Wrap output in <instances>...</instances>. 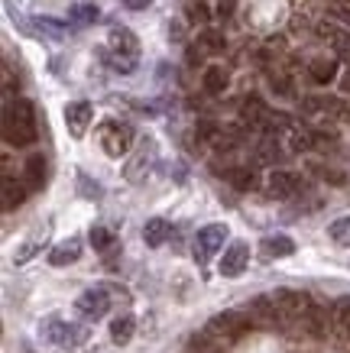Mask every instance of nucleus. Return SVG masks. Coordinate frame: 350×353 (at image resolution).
<instances>
[{
    "label": "nucleus",
    "instance_id": "obj_12",
    "mask_svg": "<svg viewBox=\"0 0 350 353\" xmlns=\"http://www.w3.org/2000/svg\"><path fill=\"white\" fill-rule=\"evenodd\" d=\"M302 110L308 117H340L344 114V104L338 97H328V94H308L302 101Z\"/></svg>",
    "mask_w": 350,
    "mask_h": 353
},
{
    "label": "nucleus",
    "instance_id": "obj_2",
    "mask_svg": "<svg viewBox=\"0 0 350 353\" xmlns=\"http://www.w3.org/2000/svg\"><path fill=\"white\" fill-rule=\"evenodd\" d=\"M253 327V314L250 311H221L208 321V334L217 341H237Z\"/></svg>",
    "mask_w": 350,
    "mask_h": 353
},
{
    "label": "nucleus",
    "instance_id": "obj_20",
    "mask_svg": "<svg viewBox=\"0 0 350 353\" xmlns=\"http://www.w3.org/2000/svg\"><path fill=\"white\" fill-rule=\"evenodd\" d=\"M110 52H124V55H139V43L137 36L127 26H114L110 30Z\"/></svg>",
    "mask_w": 350,
    "mask_h": 353
},
{
    "label": "nucleus",
    "instance_id": "obj_26",
    "mask_svg": "<svg viewBox=\"0 0 350 353\" xmlns=\"http://www.w3.org/2000/svg\"><path fill=\"white\" fill-rule=\"evenodd\" d=\"M23 175H26V188H30V192L43 188V182H46V159L39 156V152L26 159V172H23Z\"/></svg>",
    "mask_w": 350,
    "mask_h": 353
},
{
    "label": "nucleus",
    "instance_id": "obj_30",
    "mask_svg": "<svg viewBox=\"0 0 350 353\" xmlns=\"http://www.w3.org/2000/svg\"><path fill=\"white\" fill-rule=\"evenodd\" d=\"M88 240H91V246H95L97 253H110L117 246L114 234L107 230V227H91V234H88Z\"/></svg>",
    "mask_w": 350,
    "mask_h": 353
},
{
    "label": "nucleus",
    "instance_id": "obj_19",
    "mask_svg": "<svg viewBox=\"0 0 350 353\" xmlns=\"http://www.w3.org/2000/svg\"><path fill=\"white\" fill-rule=\"evenodd\" d=\"M0 204H3V211H17L23 201H26V188H23V182H17V179H10V175H3V188H0Z\"/></svg>",
    "mask_w": 350,
    "mask_h": 353
},
{
    "label": "nucleus",
    "instance_id": "obj_42",
    "mask_svg": "<svg viewBox=\"0 0 350 353\" xmlns=\"http://www.w3.org/2000/svg\"><path fill=\"white\" fill-rule=\"evenodd\" d=\"M340 117H344V120H350V104H347V108H344V114H340Z\"/></svg>",
    "mask_w": 350,
    "mask_h": 353
},
{
    "label": "nucleus",
    "instance_id": "obj_15",
    "mask_svg": "<svg viewBox=\"0 0 350 353\" xmlns=\"http://www.w3.org/2000/svg\"><path fill=\"white\" fill-rule=\"evenodd\" d=\"M308 334L311 337H328L331 331H334V314H331V308H321V305H315V308L308 311Z\"/></svg>",
    "mask_w": 350,
    "mask_h": 353
},
{
    "label": "nucleus",
    "instance_id": "obj_38",
    "mask_svg": "<svg viewBox=\"0 0 350 353\" xmlns=\"http://www.w3.org/2000/svg\"><path fill=\"white\" fill-rule=\"evenodd\" d=\"M188 17L195 23H208V17H211V13H208V7H204V3H191V7H188Z\"/></svg>",
    "mask_w": 350,
    "mask_h": 353
},
{
    "label": "nucleus",
    "instance_id": "obj_10",
    "mask_svg": "<svg viewBox=\"0 0 350 353\" xmlns=\"http://www.w3.org/2000/svg\"><path fill=\"white\" fill-rule=\"evenodd\" d=\"M91 120H95V108L88 104V101H72L68 108H65V127L72 133L75 139H81L91 127Z\"/></svg>",
    "mask_w": 350,
    "mask_h": 353
},
{
    "label": "nucleus",
    "instance_id": "obj_29",
    "mask_svg": "<svg viewBox=\"0 0 350 353\" xmlns=\"http://www.w3.org/2000/svg\"><path fill=\"white\" fill-rule=\"evenodd\" d=\"M224 46H227V39H224L221 30H204L202 36H198V52L217 55V52H224Z\"/></svg>",
    "mask_w": 350,
    "mask_h": 353
},
{
    "label": "nucleus",
    "instance_id": "obj_25",
    "mask_svg": "<svg viewBox=\"0 0 350 353\" xmlns=\"http://www.w3.org/2000/svg\"><path fill=\"white\" fill-rule=\"evenodd\" d=\"M263 253H266V256H273V259L292 256V253H295V243H292V236H286V234L266 236V240H263Z\"/></svg>",
    "mask_w": 350,
    "mask_h": 353
},
{
    "label": "nucleus",
    "instance_id": "obj_1",
    "mask_svg": "<svg viewBox=\"0 0 350 353\" xmlns=\"http://www.w3.org/2000/svg\"><path fill=\"white\" fill-rule=\"evenodd\" d=\"M39 137V127H36V108L32 101H7L3 104V139L10 146H32Z\"/></svg>",
    "mask_w": 350,
    "mask_h": 353
},
{
    "label": "nucleus",
    "instance_id": "obj_22",
    "mask_svg": "<svg viewBox=\"0 0 350 353\" xmlns=\"http://www.w3.org/2000/svg\"><path fill=\"white\" fill-rule=\"evenodd\" d=\"M46 236H49V224H46V227H36L30 240H26V243H23L20 250H17V256H13V263H17V266H23V263H30V259L36 256V253H39V246L46 243Z\"/></svg>",
    "mask_w": 350,
    "mask_h": 353
},
{
    "label": "nucleus",
    "instance_id": "obj_35",
    "mask_svg": "<svg viewBox=\"0 0 350 353\" xmlns=\"http://www.w3.org/2000/svg\"><path fill=\"white\" fill-rule=\"evenodd\" d=\"M338 146V137L331 130H315V150H334Z\"/></svg>",
    "mask_w": 350,
    "mask_h": 353
},
{
    "label": "nucleus",
    "instance_id": "obj_31",
    "mask_svg": "<svg viewBox=\"0 0 350 353\" xmlns=\"http://www.w3.org/2000/svg\"><path fill=\"white\" fill-rule=\"evenodd\" d=\"M311 172L318 175L321 182H331V185H344V182H347V175H344V172L334 169V165H324V162H315V165H311Z\"/></svg>",
    "mask_w": 350,
    "mask_h": 353
},
{
    "label": "nucleus",
    "instance_id": "obj_6",
    "mask_svg": "<svg viewBox=\"0 0 350 353\" xmlns=\"http://www.w3.org/2000/svg\"><path fill=\"white\" fill-rule=\"evenodd\" d=\"M110 295H107L101 285H95V289H85L78 299H75V311L85 318V321H97V318H104L107 311H110Z\"/></svg>",
    "mask_w": 350,
    "mask_h": 353
},
{
    "label": "nucleus",
    "instance_id": "obj_24",
    "mask_svg": "<svg viewBox=\"0 0 350 353\" xmlns=\"http://www.w3.org/2000/svg\"><path fill=\"white\" fill-rule=\"evenodd\" d=\"M133 331H137V318H133V314H117L114 321H110V341L120 343V347L130 343Z\"/></svg>",
    "mask_w": 350,
    "mask_h": 353
},
{
    "label": "nucleus",
    "instance_id": "obj_37",
    "mask_svg": "<svg viewBox=\"0 0 350 353\" xmlns=\"http://www.w3.org/2000/svg\"><path fill=\"white\" fill-rule=\"evenodd\" d=\"M101 289L110 295V299H120V301H130V289H124V285H117V282H97Z\"/></svg>",
    "mask_w": 350,
    "mask_h": 353
},
{
    "label": "nucleus",
    "instance_id": "obj_9",
    "mask_svg": "<svg viewBox=\"0 0 350 353\" xmlns=\"http://www.w3.org/2000/svg\"><path fill=\"white\" fill-rule=\"evenodd\" d=\"M298 188H302V179H298L295 172L273 169V172H269V179H266V194H269V198H279V201L295 198Z\"/></svg>",
    "mask_w": 350,
    "mask_h": 353
},
{
    "label": "nucleus",
    "instance_id": "obj_40",
    "mask_svg": "<svg viewBox=\"0 0 350 353\" xmlns=\"http://www.w3.org/2000/svg\"><path fill=\"white\" fill-rule=\"evenodd\" d=\"M124 3H127L130 10H146V7L153 3V0H124Z\"/></svg>",
    "mask_w": 350,
    "mask_h": 353
},
{
    "label": "nucleus",
    "instance_id": "obj_41",
    "mask_svg": "<svg viewBox=\"0 0 350 353\" xmlns=\"http://www.w3.org/2000/svg\"><path fill=\"white\" fill-rule=\"evenodd\" d=\"M340 91H344V94H350V68L340 75Z\"/></svg>",
    "mask_w": 350,
    "mask_h": 353
},
{
    "label": "nucleus",
    "instance_id": "obj_11",
    "mask_svg": "<svg viewBox=\"0 0 350 353\" xmlns=\"http://www.w3.org/2000/svg\"><path fill=\"white\" fill-rule=\"evenodd\" d=\"M318 36L334 46V52H338L340 59H347L350 62V26H340L338 20H321L318 23Z\"/></svg>",
    "mask_w": 350,
    "mask_h": 353
},
{
    "label": "nucleus",
    "instance_id": "obj_3",
    "mask_svg": "<svg viewBox=\"0 0 350 353\" xmlns=\"http://www.w3.org/2000/svg\"><path fill=\"white\" fill-rule=\"evenodd\" d=\"M46 337L55 343V347H62V350H78L81 343H88L91 331H88V324H75V321H52L46 324Z\"/></svg>",
    "mask_w": 350,
    "mask_h": 353
},
{
    "label": "nucleus",
    "instance_id": "obj_16",
    "mask_svg": "<svg viewBox=\"0 0 350 353\" xmlns=\"http://www.w3.org/2000/svg\"><path fill=\"white\" fill-rule=\"evenodd\" d=\"M224 175H227V182H231L237 192H253V188H260V175H256V169H250V165H231Z\"/></svg>",
    "mask_w": 350,
    "mask_h": 353
},
{
    "label": "nucleus",
    "instance_id": "obj_39",
    "mask_svg": "<svg viewBox=\"0 0 350 353\" xmlns=\"http://www.w3.org/2000/svg\"><path fill=\"white\" fill-rule=\"evenodd\" d=\"M233 10H237V0H217V17L221 20H231Z\"/></svg>",
    "mask_w": 350,
    "mask_h": 353
},
{
    "label": "nucleus",
    "instance_id": "obj_43",
    "mask_svg": "<svg viewBox=\"0 0 350 353\" xmlns=\"http://www.w3.org/2000/svg\"><path fill=\"white\" fill-rule=\"evenodd\" d=\"M344 3H347V7H350V0H344Z\"/></svg>",
    "mask_w": 350,
    "mask_h": 353
},
{
    "label": "nucleus",
    "instance_id": "obj_34",
    "mask_svg": "<svg viewBox=\"0 0 350 353\" xmlns=\"http://www.w3.org/2000/svg\"><path fill=\"white\" fill-rule=\"evenodd\" d=\"M72 20L78 23V26L95 23L97 20V7H95V3H75V7H72Z\"/></svg>",
    "mask_w": 350,
    "mask_h": 353
},
{
    "label": "nucleus",
    "instance_id": "obj_36",
    "mask_svg": "<svg viewBox=\"0 0 350 353\" xmlns=\"http://www.w3.org/2000/svg\"><path fill=\"white\" fill-rule=\"evenodd\" d=\"M269 85H273V91H276L279 97H295V88H292V81H289V78L273 75V81H269Z\"/></svg>",
    "mask_w": 350,
    "mask_h": 353
},
{
    "label": "nucleus",
    "instance_id": "obj_27",
    "mask_svg": "<svg viewBox=\"0 0 350 353\" xmlns=\"http://www.w3.org/2000/svg\"><path fill=\"white\" fill-rule=\"evenodd\" d=\"M149 159H153V146H146V143H143V146H139V152L133 156V162L127 165V179H130V182H139V179H143V172L149 169Z\"/></svg>",
    "mask_w": 350,
    "mask_h": 353
},
{
    "label": "nucleus",
    "instance_id": "obj_23",
    "mask_svg": "<svg viewBox=\"0 0 350 353\" xmlns=\"http://www.w3.org/2000/svg\"><path fill=\"white\" fill-rule=\"evenodd\" d=\"M169 236H172V227H169V221H162V217H153V221H146V227H143L146 246H162Z\"/></svg>",
    "mask_w": 350,
    "mask_h": 353
},
{
    "label": "nucleus",
    "instance_id": "obj_18",
    "mask_svg": "<svg viewBox=\"0 0 350 353\" xmlns=\"http://www.w3.org/2000/svg\"><path fill=\"white\" fill-rule=\"evenodd\" d=\"M202 85H204V91H208V94H224V91H227V85H231V72H227L224 65H208V68H204Z\"/></svg>",
    "mask_w": 350,
    "mask_h": 353
},
{
    "label": "nucleus",
    "instance_id": "obj_17",
    "mask_svg": "<svg viewBox=\"0 0 350 353\" xmlns=\"http://www.w3.org/2000/svg\"><path fill=\"white\" fill-rule=\"evenodd\" d=\"M78 256H81V243H78L75 236L55 243L52 250H49V263H52V266H72V263H78Z\"/></svg>",
    "mask_w": 350,
    "mask_h": 353
},
{
    "label": "nucleus",
    "instance_id": "obj_5",
    "mask_svg": "<svg viewBox=\"0 0 350 353\" xmlns=\"http://www.w3.org/2000/svg\"><path fill=\"white\" fill-rule=\"evenodd\" d=\"M227 243V224H208L195 234V259L198 263H208L224 250Z\"/></svg>",
    "mask_w": 350,
    "mask_h": 353
},
{
    "label": "nucleus",
    "instance_id": "obj_7",
    "mask_svg": "<svg viewBox=\"0 0 350 353\" xmlns=\"http://www.w3.org/2000/svg\"><path fill=\"white\" fill-rule=\"evenodd\" d=\"M273 299H276V305H279V311H282V318H286V321H305L308 311L315 308L311 299H308L305 292H298V289H279Z\"/></svg>",
    "mask_w": 350,
    "mask_h": 353
},
{
    "label": "nucleus",
    "instance_id": "obj_13",
    "mask_svg": "<svg viewBox=\"0 0 350 353\" xmlns=\"http://www.w3.org/2000/svg\"><path fill=\"white\" fill-rule=\"evenodd\" d=\"M250 314H253V318H256L260 324H276V321H286L273 295H256V299L250 301Z\"/></svg>",
    "mask_w": 350,
    "mask_h": 353
},
{
    "label": "nucleus",
    "instance_id": "obj_32",
    "mask_svg": "<svg viewBox=\"0 0 350 353\" xmlns=\"http://www.w3.org/2000/svg\"><path fill=\"white\" fill-rule=\"evenodd\" d=\"M328 234H331V240H334V243L350 246V217H338V221L328 227Z\"/></svg>",
    "mask_w": 350,
    "mask_h": 353
},
{
    "label": "nucleus",
    "instance_id": "obj_21",
    "mask_svg": "<svg viewBox=\"0 0 350 353\" xmlns=\"http://www.w3.org/2000/svg\"><path fill=\"white\" fill-rule=\"evenodd\" d=\"M282 159V146H279L276 133H266L260 143H256V162L260 165H276Z\"/></svg>",
    "mask_w": 350,
    "mask_h": 353
},
{
    "label": "nucleus",
    "instance_id": "obj_28",
    "mask_svg": "<svg viewBox=\"0 0 350 353\" xmlns=\"http://www.w3.org/2000/svg\"><path fill=\"white\" fill-rule=\"evenodd\" d=\"M331 314H334V331L350 337V299H338L331 305Z\"/></svg>",
    "mask_w": 350,
    "mask_h": 353
},
{
    "label": "nucleus",
    "instance_id": "obj_4",
    "mask_svg": "<svg viewBox=\"0 0 350 353\" xmlns=\"http://www.w3.org/2000/svg\"><path fill=\"white\" fill-rule=\"evenodd\" d=\"M101 146L110 159H120L127 156L130 146H133V127L130 123H120V120H107L101 127Z\"/></svg>",
    "mask_w": 350,
    "mask_h": 353
},
{
    "label": "nucleus",
    "instance_id": "obj_33",
    "mask_svg": "<svg viewBox=\"0 0 350 353\" xmlns=\"http://www.w3.org/2000/svg\"><path fill=\"white\" fill-rule=\"evenodd\" d=\"M107 62H110V68H114V72H124V75H130V72L137 68V55L110 52V55H107Z\"/></svg>",
    "mask_w": 350,
    "mask_h": 353
},
{
    "label": "nucleus",
    "instance_id": "obj_8",
    "mask_svg": "<svg viewBox=\"0 0 350 353\" xmlns=\"http://www.w3.org/2000/svg\"><path fill=\"white\" fill-rule=\"evenodd\" d=\"M246 266H250V246H246L244 240H233L221 256V276L224 279H237V276H244L246 272Z\"/></svg>",
    "mask_w": 350,
    "mask_h": 353
},
{
    "label": "nucleus",
    "instance_id": "obj_14",
    "mask_svg": "<svg viewBox=\"0 0 350 353\" xmlns=\"http://www.w3.org/2000/svg\"><path fill=\"white\" fill-rule=\"evenodd\" d=\"M308 75H311L315 85H331V81L338 78V59H334V55H318V59H311Z\"/></svg>",
    "mask_w": 350,
    "mask_h": 353
}]
</instances>
